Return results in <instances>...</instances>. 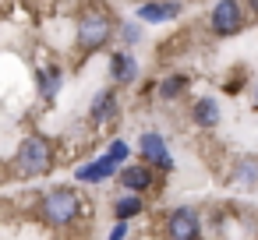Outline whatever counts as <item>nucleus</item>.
Wrapping results in <instances>:
<instances>
[{"mask_svg":"<svg viewBox=\"0 0 258 240\" xmlns=\"http://www.w3.org/2000/svg\"><path fill=\"white\" fill-rule=\"evenodd\" d=\"M53 166V145L39 134H29L15 152V170L22 177H46Z\"/></svg>","mask_w":258,"mask_h":240,"instance_id":"obj_1","label":"nucleus"},{"mask_svg":"<svg viewBox=\"0 0 258 240\" xmlns=\"http://www.w3.org/2000/svg\"><path fill=\"white\" fill-rule=\"evenodd\" d=\"M113 39V18L106 11H89L78 22V50L82 53H96Z\"/></svg>","mask_w":258,"mask_h":240,"instance_id":"obj_2","label":"nucleus"},{"mask_svg":"<svg viewBox=\"0 0 258 240\" xmlns=\"http://www.w3.org/2000/svg\"><path fill=\"white\" fill-rule=\"evenodd\" d=\"M82 212V198L71 191V187H57L43 198V219L50 226H71Z\"/></svg>","mask_w":258,"mask_h":240,"instance_id":"obj_3","label":"nucleus"},{"mask_svg":"<svg viewBox=\"0 0 258 240\" xmlns=\"http://www.w3.org/2000/svg\"><path fill=\"white\" fill-rule=\"evenodd\" d=\"M209 29L216 39H233L244 32V8L240 0H219V4L212 8L209 15Z\"/></svg>","mask_w":258,"mask_h":240,"instance_id":"obj_4","label":"nucleus"},{"mask_svg":"<svg viewBox=\"0 0 258 240\" xmlns=\"http://www.w3.org/2000/svg\"><path fill=\"white\" fill-rule=\"evenodd\" d=\"M138 155H142V163H149V166H156V170H163V173H173V155H170L166 138H163L159 131H142V138H138Z\"/></svg>","mask_w":258,"mask_h":240,"instance_id":"obj_5","label":"nucleus"},{"mask_svg":"<svg viewBox=\"0 0 258 240\" xmlns=\"http://www.w3.org/2000/svg\"><path fill=\"white\" fill-rule=\"evenodd\" d=\"M202 236V219L195 208H173L166 215V240H198Z\"/></svg>","mask_w":258,"mask_h":240,"instance_id":"obj_6","label":"nucleus"},{"mask_svg":"<svg viewBox=\"0 0 258 240\" xmlns=\"http://www.w3.org/2000/svg\"><path fill=\"white\" fill-rule=\"evenodd\" d=\"M180 15V0H142L135 8V18L142 25H166Z\"/></svg>","mask_w":258,"mask_h":240,"instance_id":"obj_7","label":"nucleus"},{"mask_svg":"<svg viewBox=\"0 0 258 240\" xmlns=\"http://www.w3.org/2000/svg\"><path fill=\"white\" fill-rule=\"evenodd\" d=\"M117 180H120V187L124 191H135V194H145L152 184H156V166H149V163H135V166H124L120 173H117Z\"/></svg>","mask_w":258,"mask_h":240,"instance_id":"obj_8","label":"nucleus"},{"mask_svg":"<svg viewBox=\"0 0 258 240\" xmlns=\"http://www.w3.org/2000/svg\"><path fill=\"white\" fill-rule=\"evenodd\" d=\"M117 159L113 155H99V159H92V163H82L78 170H75V177L82 180V184H103L106 177H113L117 173Z\"/></svg>","mask_w":258,"mask_h":240,"instance_id":"obj_9","label":"nucleus"},{"mask_svg":"<svg viewBox=\"0 0 258 240\" xmlns=\"http://www.w3.org/2000/svg\"><path fill=\"white\" fill-rule=\"evenodd\" d=\"M110 78H113V85H117V89L135 85V78H138V60H135L131 53L117 50V53L110 57Z\"/></svg>","mask_w":258,"mask_h":240,"instance_id":"obj_10","label":"nucleus"},{"mask_svg":"<svg viewBox=\"0 0 258 240\" xmlns=\"http://www.w3.org/2000/svg\"><path fill=\"white\" fill-rule=\"evenodd\" d=\"M117 106H120V96H117V89H106V92H99V96L92 99V110H89L92 124H110V120L117 117Z\"/></svg>","mask_w":258,"mask_h":240,"instance_id":"obj_11","label":"nucleus"},{"mask_svg":"<svg viewBox=\"0 0 258 240\" xmlns=\"http://www.w3.org/2000/svg\"><path fill=\"white\" fill-rule=\"evenodd\" d=\"M191 120H195L198 127H216V124H219V99L198 96L195 106H191Z\"/></svg>","mask_w":258,"mask_h":240,"instance_id":"obj_12","label":"nucleus"},{"mask_svg":"<svg viewBox=\"0 0 258 240\" xmlns=\"http://www.w3.org/2000/svg\"><path fill=\"white\" fill-rule=\"evenodd\" d=\"M142 212H145V198L135 194V191H127L124 198L113 201V215H117L120 222H127V219H135V215H142Z\"/></svg>","mask_w":258,"mask_h":240,"instance_id":"obj_13","label":"nucleus"},{"mask_svg":"<svg viewBox=\"0 0 258 240\" xmlns=\"http://www.w3.org/2000/svg\"><path fill=\"white\" fill-rule=\"evenodd\" d=\"M36 78H39V96H43V103H53V99L60 96V82H64L60 71H57V67H43Z\"/></svg>","mask_w":258,"mask_h":240,"instance_id":"obj_14","label":"nucleus"},{"mask_svg":"<svg viewBox=\"0 0 258 240\" xmlns=\"http://www.w3.org/2000/svg\"><path fill=\"white\" fill-rule=\"evenodd\" d=\"M233 180H237V184H244V187L258 184V159H254V155L237 159V166H233Z\"/></svg>","mask_w":258,"mask_h":240,"instance_id":"obj_15","label":"nucleus"},{"mask_svg":"<svg viewBox=\"0 0 258 240\" xmlns=\"http://www.w3.org/2000/svg\"><path fill=\"white\" fill-rule=\"evenodd\" d=\"M184 89H187V78H184V74H170V78L159 82V96H163V99H180Z\"/></svg>","mask_w":258,"mask_h":240,"instance_id":"obj_16","label":"nucleus"},{"mask_svg":"<svg viewBox=\"0 0 258 240\" xmlns=\"http://www.w3.org/2000/svg\"><path fill=\"white\" fill-rule=\"evenodd\" d=\"M106 155H113V159H117V163H124V159H127V155H131V145H127V141H120V138H117V141H110V152H106Z\"/></svg>","mask_w":258,"mask_h":240,"instance_id":"obj_17","label":"nucleus"},{"mask_svg":"<svg viewBox=\"0 0 258 240\" xmlns=\"http://www.w3.org/2000/svg\"><path fill=\"white\" fill-rule=\"evenodd\" d=\"M120 39H124L127 46H135V43L142 39V32H138V25H124V29H120Z\"/></svg>","mask_w":258,"mask_h":240,"instance_id":"obj_18","label":"nucleus"},{"mask_svg":"<svg viewBox=\"0 0 258 240\" xmlns=\"http://www.w3.org/2000/svg\"><path fill=\"white\" fill-rule=\"evenodd\" d=\"M124 236H127V222H120V219H117V222H113V229H110V236H106V240H124Z\"/></svg>","mask_w":258,"mask_h":240,"instance_id":"obj_19","label":"nucleus"},{"mask_svg":"<svg viewBox=\"0 0 258 240\" xmlns=\"http://www.w3.org/2000/svg\"><path fill=\"white\" fill-rule=\"evenodd\" d=\"M251 106H254V110H258V78H254V82H251Z\"/></svg>","mask_w":258,"mask_h":240,"instance_id":"obj_20","label":"nucleus"},{"mask_svg":"<svg viewBox=\"0 0 258 240\" xmlns=\"http://www.w3.org/2000/svg\"><path fill=\"white\" fill-rule=\"evenodd\" d=\"M247 4H251V11H254V15H258V0H247Z\"/></svg>","mask_w":258,"mask_h":240,"instance_id":"obj_21","label":"nucleus"}]
</instances>
